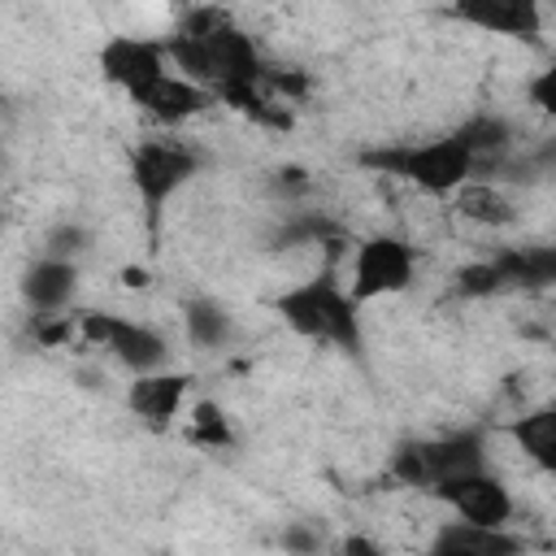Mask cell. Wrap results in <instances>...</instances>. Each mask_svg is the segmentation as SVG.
Here are the masks:
<instances>
[{"instance_id":"cell-1","label":"cell","mask_w":556,"mask_h":556,"mask_svg":"<svg viewBox=\"0 0 556 556\" xmlns=\"http://www.w3.org/2000/svg\"><path fill=\"white\" fill-rule=\"evenodd\" d=\"M169 56L182 78L200 83L204 91H213L235 109H243L265 87L269 74L256 39L239 30L235 17L222 9H191L169 35Z\"/></svg>"},{"instance_id":"cell-2","label":"cell","mask_w":556,"mask_h":556,"mask_svg":"<svg viewBox=\"0 0 556 556\" xmlns=\"http://www.w3.org/2000/svg\"><path fill=\"white\" fill-rule=\"evenodd\" d=\"M274 313L278 321L313 343H330L343 352H361L365 330H361V304L348 291V282L339 278V269H321L313 278H300L295 287L274 295Z\"/></svg>"},{"instance_id":"cell-3","label":"cell","mask_w":556,"mask_h":556,"mask_svg":"<svg viewBox=\"0 0 556 556\" xmlns=\"http://www.w3.org/2000/svg\"><path fill=\"white\" fill-rule=\"evenodd\" d=\"M369 169L378 174H391L426 195H456L460 187L473 182V152L460 143V135H439V139H426V143H395V148H374L361 156Z\"/></svg>"},{"instance_id":"cell-4","label":"cell","mask_w":556,"mask_h":556,"mask_svg":"<svg viewBox=\"0 0 556 556\" xmlns=\"http://www.w3.org/2000/svg\"><path fill=\"white\" fill-rule=\"evenodd\" d=\"M200 174V152L178 135H148L130 148V187L143 200L148 217H161V208Z\"/></svg>"},{"instance_id":"cell-5","label":"cell","mask_w":556,"mask_h":556,"mask_svg":"<svg viewBox=\"0 0 556 556\" xmlns=\"http://www.w3.org/2000/svg\"><path fill=\"white\" fill-rule=\"evenodd\" d=\"M74 317H78V339L100 348V352H109L135 378L165 369L169 343H165V334L156 326H148L139 317H126V313H104V308H83Z\"/></svg>"},{"instance_id":"cell-6","label":"cell","mask_w":556,"mask_h":556,"mask_svg":"<svg viewBox=\"0 0 556 556\" xmlns=\"http://www.w3.org/2000/svg\"><path fill=\"white\" fill-rule=\"evenodd\" d=\"M482 465H486L482 430H452L439 439H417V443L395 447V456H391V473L404 486H430V491L439 482L469 473V469H482Z\"/></svg>"},{"instance_id":"cell-7","label":"cell","mask_w":556,"mask_h":556,"mask_svg":"<svg viewBox=\"0 0 556 556\" xmlns=\"http://www.w3.org/2000/svg\"><path fill=\"white\" fill-rule=\"evenodd\" d=\"M413 274H417V252H413L408 239H400V235H369L352 252L348 291L356 295V304L387 300V295L408 291Z\"/></svg>"},{"instance_id":"cell-8","label":"cell","mask_w":556,"mask_h":556,"mask_svg":"<svg viewBox=\"0 0 556 556\" xmlns=\"http://www.w3.org/2000/svg\"><path fill=\"white\" fill-rule=\"evenodd\" d=\"M96 65L104 74V83H113L126 100H135L143 87H152L156 78H165L174 70L169 56V39H152V35H109L96 52Z\"/></svg>"},{"instance_id":"cell-9","label":"cell","mask_w":556,"mask_h":556,"mask_svg":"<svg viewBox=\"0 0 556 556\" xmlns=\"http://www.w3.org/2000/svg\"><path fill=\"white\" fill-rule=\"evenodd\" d=\"M434 495L452 508L456 521H469V526H491V530H508L517 504H513V491L504 486L500 473H491L486 465L482 469H469V473H456L447 482L434 486Z\"/></svg>"},{"instance_id":"cell-10","label":"cell","mask_w":556,"mask_h":556,"mask_svg":"<svg viewBox=\"0 0 556 556\" xmlns=\"http://www.w3.org/2000/svg\"><path fill=\"white\" fill-rule=\"evenodd\" d=\"M130 104H135L152 126H161V130H178V126H187L191 117H200L208 104H217V96L204 91L200 83L182 78L178 70H169L165 78H156L152 87H143Z\"/></svg>"},{"instance_id":"cell-11","label":"cell","mask_w":556,"mask_h":556,"mask_svg":"<svg viewBox=\"0 0 556 556\" xmlns=\"http://www.w3.org/2000/svg\"><path fill=\"white\" fill-rule=\"evenodd\" d=\"M452 22H465L486 35L530 39V43L543 35V9L534 0H465L452 9Z\"/></svg>"},{"instance_id":"cell-12","label":"cell","mask_w":556,"mask_h":556,"mask_svg":"<svg viewBox=\"0 0 556 556\" xmlns=\"http://www.w3.org/2000/svg\"><path fill=\"white\" fill-rule=\"evenodd\" d=\"M191 395V374H174V369H156V374H139L126 387V408L148 421V426H169L174 417H182Z\"/></svg>"},{"instance_id":"cell-13","label":"cell","mask_w":556,"mask_h":556,"mask_svg":"<svg viewBox=\"0 0 556 556\" xmlns=\"http://www.w3.org/2000/svg\"><path fill=\"white\" fill-rule=\"evenodd\" d=\"M78 295V261H65V256H39L26 278H22V300L30 304L35 321L43 317H65L70 300Z\"/></svg>"},{"instance_id":"cell-14","label":"cell","mask_w":556,"mask_h":556,"mask_svg":"<svg viewBox=\"0 0 556 556\" xmlns=\"http://www.w3.org/2000/svg\"><path fill=\"white\" fill-rule=\"evenodd\" d=\"M508 434H513L517 452H521L539 473L556 478V400L526 408V413L508 426Z\"/></svg>"},{"instance_id":"cell-15","label":"cell","mask_w":556,"mask_h":556,"mask_svg":"<svg viewBox=\"0 0 556 556\" xmlns=\"http://www.w3.org/2000/svg\"><path fill=\"white\" fill-rule=\"evenodd\" d=\"M182 330L195 348H226L235 334V317L226 313V304H217L213 295H195L182 304Z\"/></svg>"},{"instance_id":"cell-16","label":"cell","mask_w":556,"mask_h":556,"mask_svg":"<svg viewBox=\"0 0 556 556\" xmlns=\"http://www.w3.org/2000/svg\"><path fill=\"white\" fill-rule=\"evenodd\" d=\"M452 200H456V213L469 217V222H478V226H513L517 222L513 200L500 187H491V182H469Z\"/></svg>"},{"instance_id":"cell-17","label":"cell","mask_w":556,"mask_h":556,"mask_svg":"<svg viewBox=\"0 0 556 556\" xmlns=\"http://www.w3.org/2000/svg\"><path fill=\"white\" fill-rule=\"evenodd\" d=\"M187 439H191L195 447L217 452V447H230V443H235V426H230V417H226L222 404L195 400L191 413H187Z\"/></svg>"},{"instance_id":"cell-18","label":"cell","mask_w":556,"mask_h":556,"mask_svg":"<svg viewBox=\"0 0 556 556\" xmlns=\"http://www.w3.org/2000/svg\"><path fill=\"white\" fill-rule=\"evenodd\" d=\"M456 135H460V143L473 152V161H486V156H495V152L508 148V122L495 117V113L469 117L465 126H456Z\"/></svg>"},{"instance_id":"cell-19","label":"cell","mask_w":556,"mask_h":556,"mask_svg":"<svg viewBox=\"0 0 556 556\" xmlns=\"http://www.w3.org/2000/svg\"><path fill=\"white\" fill-rule=\"evenodd\" d=\"M526 100H530L543 117L556 122V61H547L539 74H530V83H526Z\"/></svg>"},{"instance_id":"cell-20","label":"cell","mask_w":556,"mask_h":556,"mask_svg":"<svg viewBox=\"0 0 556 556\" xmlns=\"http://www.w3.org/2000/svg\"><path fill=\"white\" fill-rule=\"evenodd\" d=\"M456 287H460L465 295H491V291H500L504 282H500L495 261H478V265H465V269H460Z\"/></svg>"},{"instance_id":"cell-21","label":"cell","mask_w":556,"mask_h":556,"mask_svg":"<svg viewBox=\"0 0 556 556\" xmlns=\"http://www.w3.org/2000/svg\"><path fill=\"white\" fill-rule=\"evenodd\" d=\"M278 543L287 547V556H317V552H321V534H317L308 521H291V526L278 534Z\"/></svg>"},{"instance_id":"cell-22","label":"cell","mask_w":556,"mask_h":556,"mask_svg":"<svg viewBox=\"0 0 556 556\" xmlns=\"http://www.w3.org/2000/svg\"><path fill=\"white\" fill-rule=\"evenodd\" d=\"M83 248H87V230H83V226H61V230L48 235V256H65V261H74Z\"/></svg>"},{"instance_id":"cell-23","label":"cell","mask_w":556,"mask_h":556,"mask_svg":"<svg viewBox=\"0 0 556 556\" xmlns=\"http://www.w3.org/2000/svg\"><path fill=\"white\" fill-rule=\"evenodd\" d=\"M334 556H391V552H387L374 534H361V530H356V534H343V539L334 543Z\"/></svg>"},{"instance_id":"cell-24","label":"cell","mask_w":556,"mask_h":556,"mask_svg":"<svg viewBox=\"0 0 556 556\" xmlns=\"http://www.w3.org/2000/svg\"><path fill=\"white\" fill-rule=\"evenodd\" d=\"M430 556H500V552H478V547H460V543L434 539V543H430Z\"/></svg>"},{"instance_id":"cell-25","label":"cell","mask_w":556,"mask_h":556,"mask_svg":"<svg viewBox=\"0 0 556 556\" xmlns=\"http://www.w3.org/2000/svg\"><path fill=\"white\" fill-rule=\"evenodd\" d=\"M122 282H126V287H148V269L126 265V269H122Z\"/></svg>"}]
</instances>
